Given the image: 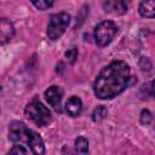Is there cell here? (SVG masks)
Wrapping results in <instances>:
<instances>
[{
	"label": "cell",
	"instance_id": "obj_1",
	"mask_svg": "<svg viewBox=\"0 0 155 155\" xmlns=\"http://www.w3.org/2000/svg\"><path fill=\"white\" fill-rule=\"evenodd\" d=\"M130 65L124 61H113L98 74L93 90L99 99H110L120 94L130 81Z\"/></svg>",
	"mask_w": 155,
	"mask_h": 155
},
{
	"label": "cell",
	"instance_id": "obj_2",
	"mask_svg": "<svg viewBox=\"0 0 155 155\" xmlns=\"http://www.w3.org/2000/svg\"><path fill=\"white\" fill-rule=\"evenodd\" d=\"M24 115L38 126H46L51 121V111L38 99H33L27 104Z\"/></svg>",
	"mask_w": 155,
	"mask_h": 155
},
{
	"label": "cell",
	"instance_id": "obj_3",
	"mask_svg": "<svg viewBox=\"0 0 155 155\" xmlns=\"http://www.w3.org/2000/svg\"><path fill=\"white\" fill-rule=\"evenodd\" d=\"M70 23V16L65 12L53 13L50 17L47 25V36L51 40H58L67 30Z\"/></svg>",
	"mask_w": 155,
	"mask_h": 155
},
{
	"label": "cell",
	"instance_id": "obj_4",
	"mask_svg": "<svg viewBox=\"0 0 155 155\" xmlns=\"http://www.w3.org/2000/svg\"><path fill=\"white\" fill-rule=\"evenodd\" d=\"M117 33V25L113 21H103L94 28V39L98 46L104 47L111 42Z\"/></svg>",
	"mask_w": 155,
	"mask_h": 155
},
{
	"label": "cell",
	"instance_id": "obj_5",
	"mask_svg": "<svg viewBox=\"0 0 155 155\" xmlns=\"http://www.w3.org/2000/svg\"><path fill=\"white\" fill-rule=\"evenodd\" d=\"M30 131L23 122L21 121H12L8 128V138L12 142H25L28 143Z\"/></svg>",
	"mask_w": 155,
	"mask_h": 155
},
{
	"label": "cell",
	"instance_id": "obj_6",
	"mask_svg": "<svg viewBox=\"0 0 155 155\" xmlns=\"http://www.w3.org/2000/svg\"><path fill=\"white\" fill-rule=\"evenodd\" d=\"M63 97V90L59 86H51L45 91V98L48 102L51 107H53L56 110H61V102Z\"/></svg>",
	"mask_w": 155,
	"mask_h": 155
},
{
	"label": "cell",
	"instance_id": "obj_7",
	"mask_svg": "<svg viewBox=\"0 0 155 155\" xmlns=\"http://www.w3.org/2000/svg\"><path fill=\"white\" fill-rule=\"evenodd\" d=\"M28 144L33 151L34 155H44L45 154V144L42 138L40 137L39 133H36L35 131H30V136H29V140Z\"/></svg>",
	"mask_w": 155,
	"mask_h": 155
},
{
	"label": "cell",
	"instance_id": "obj_8",
	"mask_svg": "<svg viewBox=\"0 0 155 155\" xmlns=\"http://www.w3.org/2000/svg\"><path fill=\"white\" fill-rule=\"evenodd\" d=\"M15 35V28L13 24L7 19V18H1L0 22V39H1V44H6L7 41H10Z\"/></svg>",
	"mask_w": 155,
	"mask_h": 155
},
{
	"label": "cell",
	"instance_id": "obj_9",
	"mask_svg": "<svg viewBox=\"0 0 155 155\" xmlns=\"http://www.w3.org/2000/svg\"><path fill=\"white\" fill-rule=\"evenodd\" d=\"M65 110L70 116H78L82 111V102L79 97L73 96L65 103Z\"/></svg>",
	"mask_w": 155,
	"mask_h": 155
},
{
	"label": "cell",
	"instance_id": "obj_10",
	"mask_svg": "<svg viewBox=\"0 0 155 155\" xmlns=\"http://www.w3.org/2000/svg\"><path fill=\"white\" fill-rule=\"evenodd\" d=\"M105 12L115 13V15H124L127 11V2L125 1H107L103 5Z\"/></svg>",
	"mask_w": 155,
	"mask_h": 155
},
{
	"label": "cell",
	"instance_id": "obj_11",
	"mask_svg": "<svg viewBox=\"0 0 155 155\" xmlns=\"http://www.w3.org/2000/svg\"><path fill=\"white\" fill-rule=\"evenodd\" d=\"M138 11H139V13H140L142 17H145V18H155V0L142 1L139 4Z\"/></svg>",
	"mask_w": 155,
	"mask_h": 155
},
{
	"label": "cell",
	"instance_id": "obj_12",
	"mask_svg": "<svg viewBox=\"0 0 155 155\" xmlns=\"http://www.w3.org/2000/svg\"><path fill=\"white\" fill-rule=\"evenodd\" d=\"M74 147H75V150L79 155H86L88 153V140H87V138L84 137V136H79L75 139Z\"/></svg>",
	"mask_w": 155,
	"mask_h": 155
},
{
	"label": "cell",
	"instance_id": "obj_13",
	"mask_svg": "<svg viewBox=\"0 0 155 155\" xmlns=\"http://www.w3.org/2000/svg\"><path fill=\"white\" fill-rule=\"evenodd\" d=\"M107 114H108L107 108L103 107V105H99V107H97V108L94 109V111H93V114H92V120L96 121V122H99V121H102V120L107 116Z\"/></svg>",
	"mask_w": 155,
	"mask_h": 155
},
{
	"label": "cell",
	"instance_id": "obj_14",
	"mask_svg": "<svg viewBox=\"0 0 155 155\" xmlns=\"http://www.w3.org/2000/svg\"><path fill=\"white\" fill-rule=\"evenodd\" d=\"M33 5L36 7V8H39V10H41V11H45V10H47V8H50L52 5H53V1H47V0H34L33 1Z\"/></svg>",
	"mask_w": 155,
	"mask_h": 155
},
{
	"label": "cell",
	"instance_id": "obj_15",
	"mask_svg": "<svg viewBox=\"0 0 155 155\" xmlns=\"http://www.w3.org/2000/svg\"><path fill=\"white\" fill-rule=\"evenodd\" d=\"M8 155H27V150H25V148L23 145L16 144V145L12 147V149L8 153Z\"/></svg>",
	"mask_w": 155,
	"mask_h": 155
},
{
	"label": "cell",
	"instance_id": "obj_16",
	"mask_svg": "<svg viewBox=\"0 0 155 155\" xmlns=\"http://www.w3.org/2000/svg\"><path fill=\"white\" fill-rule=\"evenodd\" d=\"M151 114H150V111L149 110H143L142 111V114H140V122L143 124V125H148L150 121H151Z\"/></svg>",
	"mask_w": 155,
	"mask_h": 155
},
{
	"label": "cell",
	"instance_id": "obj_17",
	"mask_svg": "<svg viewBox=\"0 0 155 155\" xmlns=\"http://www.w3.org/2000/svg\"><path fill=\"white\" fill-rule=\"evenodd\" d=\"M65 57H68V58H69L70 63H74V62H75V59H76V57H78V50H76L75 47H73V48L68 50V51L65 52Z\"/></svg>",
	"mask_w": 155,
	"mask_h": 155
},
{
	"label": "cell",
	"instance_id": "obj_18",
	"mask_svg": "<svg viewBox=\"0 0 155 155\" xmlns=\"http://www.w3.org/2000/svg\"><path fill=\"white\" fill-rule=\"evenodd\" d=\"M150 88H151V92H153V94L155 96V80L151 82V87H150Z\"/></svg>",
	"mask_w": 155,
	"mask_h": 155
},
{
	"label": "cell",
	"instance_id": "obj_19",
	"mask_svg": "<svg viewBox=\"0 0 155 155\" xmlns=\"http://www.w3.org/2000/svg\"><path fill=\"white\" fill-rule=\"evenodd\" d=\"M63 155H73V154H71L70 151H64V153H63Z\"/></svg>",
	"mask_w": 155,
	"mask_h": 155
}]
</instances>
